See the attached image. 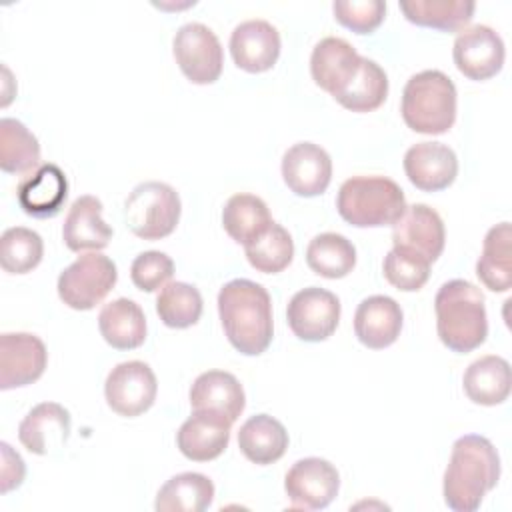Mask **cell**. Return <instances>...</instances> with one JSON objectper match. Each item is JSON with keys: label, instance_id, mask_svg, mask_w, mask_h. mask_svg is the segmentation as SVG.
<instances>
[{"label": "cell", "instance_id": "d6986e66", "mask_svg": "<svg viewBox=\"0 0 512 512\" xmlns=\"http://www.w3.org/2000/svg\"><path fill=\"white\" fill-rule=\"evenodd\" d=\"M402 320V308L394 298L374 294L358 304L354 314V334L364 346L382 350L398 340Z\"/></svg>", "mask_w": 512, "mask_h": 512}, {"label": "cell", "instance_id": "d4e9b609", "mask_svg": "<svg viewBox=\"0 0 512 512\" xmlns=\"http://www.w3.org/2000/svg\"><path fill=\"white\" fill-rule=\"evenodd\" d=\"M102 338L116 350H134L146 340V316L130 298H116L98 314Z\"/></svg>", "mask_w": 512, "mask_h": 512}, {"label": "cell", "instance_id": "7c38bea8", "mask_svg": "<svg viewBox=\"0 0 512 512\" xmlns=\"http://www.w3.org/2000/svg\"><path fill=\"white\" fill-rule=\"evenodd\" d=\"M504 56L506 50L500 34L486 24L464 28L452 48L456 68L476 82L496 76L502 70Z\"/></svg>", "mask_w": 512, "mask_h": 512}, {"label": "cell", "instance_id": "5b68a950", "mask_svg": "<svg viewBox=\"0 0 512 512\" xmlns=\"http://www.w3.org/2000/svg\"><path fill=\"white\" fill-rule=\"evenodd\" d=\"M402 118L420 134H444L456 120V86L440 70H422L404 86Z\"/></svg>", "mask_w": 512, "mask_h": 512}, {"label": "cell", "instance_id": "9a60e30c", "mask_svg": "<svg viewBox=\"0 0 512 512\" xmlns=\"http://www.w3.org/2000/svg\"><path fill=\"white\" fill-rule=\"evenodd\" d=\"M282 178L296 196H318L330 184L332 160L322 146L298 142L282 156Z\"/></svg>", "mask_w": 512, "mask_h": 512}, {"label": "cell", "instance_id": "4fadbf2b", "mask_svg": "<svg viewBox=\"0 0 512 512\" xmlns=\"http://www.w3.org/2000/svg\"><path fill=\"white\" fill-rule=\"evenodd\" d=\"M48 362L44 342L28 332L0 336V390L22 388L36 382Z\"/></svg>", "mask_w": 512, "mask_h": 512}, {"label": "cell", "instance_id": "44dd1931", "mask_svg": "<svg viewBox=\"0 0 512 512\" xmlns=\"http://www.w3.org/2000/svg\"><path fill=\"white\" fill-rule=\"evenodd\" d=\"M70 436V412L58 402L36 404L18 426L22 446L38 456L64 446Z\"/></svg>", "mask_w": 512, "mask_h": 512}, {"label": "cell", "instance_id": "cb8c5ba5", "mask_svg": "<svg viewBox=\"0 0 512 512\" xmlns=\"http://www.w3.org/2000/svg\"><path fill=\"white\" fill-rule=\"evenodd\" d=\"M192 410H212L236 422L246 406L244 388L238 378L224 370L202 372L190 386Z\"/></svg>", "mask_w": 512, "mask_h": 512}, {"label": "cell", "instance_id": "30bf717a", "mask_svg": "<svg viewBox=\"0 0 512 512\" xmlns=\"http://www.w3.org/2000/svg\"><path fill=\"white\" fill-rule=\"evenodd\" d=\"M286 320L300 340L322 342L334 334L340 322V300L318 286L302 288L290 298Z\"/></svg>", "mask_w": 512, "mask_h": 512}, {"label": "cell", "instance_id": "ab89813d", "mask_svg": "<svg viewBox=\"0 0 512 512\" xmlns=\"http://www.w3.org/2000/svg\"><path fill=\"white\" fill-rule=\"evenodd\" d=\"M174 274V262L160 250H148L138 254L130 266V278L142 292L160 290Z\"/></svg>", "mask_w": 512, "mask_h": 512}, {"label": "cell", "instance_id": "3957f363", "mask_svg": "<svg viewBox=\"0 0 512 512\" xmlns=\"http://www.w3.org/2000/svg\"><path fill=\"white\" fill-rule=\"evenodd\" d=\"M436 330L442 344L458 354L472 352L488 336L484 294L468 280H448L434 298Z\"/></svg>", "mask_w": 512, "mask_h": 512}, {"label": "cell", "instance_id": "8992f818", "mask_svg": "<svg viewBox=\"0 0 512 512\" xmlns=\"http://www.w3.org/2000/svg\"><path fill=\"white\" fill-rule=\"evenodd\" d=\"M182 212L178 192L164 182L138 184L124 202L126 226L144 240H160L174 232Z\"/></svg>", "mask_w": 512, "mask_h": 512}, {"label": "cell", "instance_id": "4dcf8cb0", "mask_svg": "<svg viewBox=\"0 0 512 512\" xmlns=\"http://www.w3.org/2000/svg\"><path fill=\"white\" fill-rule=\"evenodd\" d=\"M266 202L254 194H234L222 210V226L238 244H248L272 224Z\"/></svg>", "mask_w": 512, "mask_h": 512}, {"label": "cell", "instance_id": "74e56055", "mask_svg": "<svg viewBox=\"0 0 512 512\" xmlns=\"http://www.w3.org/2000/svg\"><path fill=\"white\" fill-rule=\"evenodd\" d=\"M384 278L402 292H416L420 290L430 276V262L424 258L406 252L402 248H394L386 254L384 264Z\"/></svg>", "mask_w": 512, "mask_h": 512}, {"label": "cell", "instance_id": "4316f807", "mask_svg": "<svg viewBox=\"0 0 512 512\" xmlns=\"http://www.w3.org/2000/svg\"><path fill=\"white\" fill-rule=\"evenodd\" d=\"M238 448L254 464H274L288 448V432L280 420L268 414H256L240 426Z\"/></svg>", "mask_w": 512, "mask_h": 512}, {"label": "cell", "instance_id": "d6a6232c", "mask_svg": "<svg viewBox=\"0 0 512 512\" xmlns=\"http://www.w3.org/2000/svg\"><path fill=\"white\" fill-rule=\"evenodd\" d=\"M306 262L318 276L330 280L344 278L356 264V248L342 234L322 232L310 240L306 248Z\"/></svg>", "mask_w": 512, "mask_h": 512}, {"label": "cell", "instance_id": "6da1fadb", "mask_svg": "<svg viewBox=\"0 0 512 512\" xmlns=\"http://www.w3.org/2000/svg\"><path fill=\"white\" fill-rule=\"evenodd\" d=\"M218 314L228 342L246 356L262 354L272 342V300L252 280L236 278L218 292Z\"/></svg>", "mask_w": 512, "mask_h": 512}, {"label": "cell", "instance_id": "277c9868", "mask_svg": "<svg viewBox=\"0 0 512 512\" xmlns=\"http://www.w3.org/2000/svg\"><path fill=\"white\" fill-rule=\"evenodd\" d=\"M338 214L356 228L394 224L406 210L402 188L386 176H352L336 196Z\"/></svg>", "mask_w": 512, "mask_h": 512}, {"label": "cell", "instance_id": "ffe728a7", "mask_svg": "<svg viewBox=\"0 0 512 512\" xmlns=\"http://www.w3.org/2000/svg\"><path fill=\"white\" fill-rule=\"evenodd\" d=\"M362 56L352 48L350 42L338 36L322 38L310 56L312 80L336 96L356 74Z\"/></svg>", "mask_w": 512, "mask_h": 512}, {"label": "cell", "instance_id": "f35d334b", "mask_svg": "<svg viewBox=\"0 0 512 512\" xmlns=\"http://www.w3.org/2000/svg\"><path fill=\"white\" fill-rule=\"evenodd\" d=\"M334 18L356 34L374 32L386 14V2L382 0H336L332 4Z\"/></svg>", "mask_w": 512, "mask_h": 512}, {"label": "cell", "instance_id": "484cf974", "mask_svg": "<svg viewBox=\"0 0 512 512\" xmlns=\"http://www.w3.org/2000/svg\"><path fill=\"white\" fill-rule=\"evenodd\" d=\"M462 386L466 396L480 406H496L502 404L512 386L510 364L502 356L488 354L474 360L462 378Z\"/></svg>", "mask_w": 512, "mask_h": 512}, {"label": "cell", "instance_id": "f1b7e54d", "mask_svg": "<svg viewBox=\"0 0 512 512\" xmlns=\"http://www.w3.org/2000/svg\"><path fill=\"white\" fill-rule=\"evenodd\" d=\"M214 500V484L200 472H182L164 482L156 494L158 512H204Z\"/></svg>", "mask_w": 512, "mask_h": 512}, {"label": "cell", "instance_id": "836d02e7", "mask_svg": "<svg viewBox=\"0 0 512 512\" xmlns=\"http://www.w3.org/2000/svg\"><path fill=\"white\" fill-rule=\"evenodd\" d=\"M40 144L16 118L0 120V168L8 174H26L40 168Z\"/></svg>", "mask_w": 512, "mask_h": 512}, {"label": "cell", "instance_id": "83f0119b", "mask_svg": "<svg viewBox=\"0 0 512 512\" xmlns=\"http://www.w3.org/2000/svg\"><path fill=\"white\" fill-rule=\"evenodd\" d=\"M512 228L510 222L492 226L484 238L476 262L480 282L492 292H506L512 286Z\"/></svg>", "mask_w": 512, "mask_h": 512}, {"label": "cell", "instance_id": "52a82bcc", "mask_svg": "<svg viewBox=\"0 0 512 512\" xmlns=\"http://www.w3.org/2000/svg\"><path fill=\"white\" fill-rule=\"evenodd\" d=\"M116 280V264L108 256L86 252L60 272L56 288L60 300L72 310H90L106 298Z\"/></svg>", "mask_w": 512, "mask_h": 512}, {"label": "cell", "instance_id": "7402d4cb", "mask_svg": "<svg viewBox=\"0 0 512 512\" xmlns=\"http://www.w3.org/2000/svg\"><path fill=\"white\" fill-rule=\"evenodd\" d=\"M20 208L34 218H52L60 212L68 196L66 174L56 164H40L32 176L24 178L16 190Z\"/></svg>", "mask_w": 512, "mask_h": 512}, {"label": "cell", "instance_id": "8d00e7d4", "mask_svg": "<svg viewBox=\"0 0 512 512\" xmlns=\"http://www.w3.org/2000/svg\"><path fill=\"white\" fill-rule=\"evenodd\" d=\"M44 254V244L38 232L12 226L0 236V264L8 274H26L34 270Z\"/></svg>", "mask_w": 512, "mask_h": 512}, {"label": "cell", "instance_id": "5bb4252c", "mask_svg": "<svg viewBox=\"0 0 512 512\" xmlns=\"http://www.w3.org/2000/svg\"><path fill=\"white\" fill-rule=\"evenodd\" d=\"M444 222L440 214L426 204L406 206L402 216L392 224V244L412 252L426 262H436L444 250Z\"/></svg>", "mask_w": 512, "mask_h": 512}, {"label": "cell", "instance_id": "603a6c76", "mask_svg": "<svg viewBox=\"0 0 512 512\" xmlns=\"http://www.w3.org/2000/svg\"><path fill=\"white\" fill-rule=\"evenodd\" d=\"M64 244L72 252L102 250L112 238V228L102 220V202L84 194L72 202L62 226Z\"/></svg>", "mask_w": 512, "mask_h": 512}, {"label": "cell", "instance_id": "d590c367", "mask_svg": "<svg viewBox=\"0 0 512 512\" xmlns=\"http://www.w3.org/2000/svg\"><path fill=\"white\" fill-rule=\"evenodd\" d=\"M156 312L168 328H188L200 320L202 296L188 282H168L156 298Z\"/></svg>", "mask_w": 512, "mask_h": 512}, {"label": "cell", "instance_id": "60d3db41", "mask_svg": "<svg viewBox=\"0 0 512 512\" xmlns=\"http://www.w3.org/2000/svg\"><path fill=\"white\" fill-rule=\"evenodd\" d=\"M0 450H2V468H0V492L6 494L10 492L12 488H18L24 480V474H26V466H24V460L18 452H14L10 448V444L2 442L0 444Z\"/></svg>", "mask_w": 512, "mask_h": 512}, {"label": "cell", "instance_id": "7a4b0ae2", "mask_svg": "<svg viewBox=\"0 0 512 512\" xmlns=\"http://www.w3.org/2000/svg\"><path fill=\"white\" fill-rule=\"evenodd\" d=\"M500 478L494 444L478 434L460 436L444 472V502L454 512H474Z\"/></svg>", "mask_w": 512, "mask_h": 512}, {"label": "cell", "instance_id": "ac0fdd59", "mask_svg": "<svg viewBox=\"0 0 512 512\" xmlns=\"http://www.w3.org/2000/svg\"><path fill=\"white\" fill-rule=\"evenodd\" d=\"M404 172L418 190L440 192L456 180L458 158L442 142H418L404 154Z\"/></svg>", "mask_w": 512, "mask_h": 512}, {"label": "cell", "instance_id": "1f68e13d", "mask_svg": "<svg viewBox=\"0 0 512 512\" xmlns=\"http://www.w3.org/2000/svg\"><path fill=\"white\" fill-rule=\"evenodd\" d=\"M386 96H388L386 72L378 62L362 56L354 78L334 96V100L352 112H370L382 106Z\"/></svg>", "mask_w": 512, "mask_h": 512}, {"label": "cell", "instance_id": "9c48e42d", "mask_svg": "<svg viewBox=\"0 0 512 512\" xmlns=\"http://www.w3.org/2000/svg\"><path fill=\"white\" fill-rule=\"evenodd\" d=\"M158 382L152 368L140 360L116 364L104 382L108 406L124 418L144 414L156 400Z\"/></svg>", "mask_w": 512, "mask_h": 512}, {"label": "cell", "instance_id": "e575fe53", "mask_svg": "<svg viewBox=\"0 0 512 512\" xmlns=\"http://www.w3.org/2000/svg\"><path fill=\"white\" fill-rule=\"evenodd\" d=\"M244 252L252 268L264 274H276L292 262L294 242L284 226L272 222L260 236L244 244Z\"/></svg>", "mask_w": 512, "mask_h": 512}, {"label": "cell", "instance_id": "2e32d148", "mask_svg": "<svg viewBox=\"0 0 512 512\" xmlns=\"http://www.w3.org/2000/svg\"><path fill=\"white\" fill-rule=\"evenodd\" d=\"M230 54L238 68L252 74L266 72L280 56V34L268 20H244L232 30Z\"/></svg>", "mask_w": 512, "mask_h": 512}, {"label": "cell", "instance_id": "f546056e", "mask_svg": "<svg viewBox=\"0 0 512 512\" xmlns=\"http://www.w3.org/2000/svg\"><path fill=\"white\" fill-rule=\"evenodd\" d=\"M476 4L470 0H410L400 2L406 20L416 26L436 28L444 32L464 30L472 20Z\"/></svg>", "mask_w": 512, "mask_h": 512}, {"label": "cell", "instance_id": "8fae6325", "mask_svg": "<svg viewBox=\"0 0 512 512\" xmlns=\"http://www.w3.org/2000/svg\"><path fill=\"white\" fill-rule=\"evenodd\" d=\"M340 474L324 458H302L292 464L284 478V490L294 508L322 510L338 494Z\"/></svg>", "mask_w": 512, "mask_h": 512}, {"label": "cell", "instance_id": "e0dca14e", "mask_svg": "<svg viewBox=\"0 0 512 512\" xmlns=\"http://www.w3.org/2000/svg\"><path fill=\"white\" fill-rule=\"evenodd\" d=\"M230 428L232 422L224 414L194 410L176 434L178 450L194 462L214 460L226 450L230 442Z\"/></svg>", "mask_w": 512, "mask_h": 512}, {"label": "cell", "instance_id": "ba28073f", "mask_svg": "<svg viewBox=\"0 0 512 512\" xmlns=\"http://www.w3.org/2000/svg\"><path fill=\"white\" fill-rule=\"evenodd\" d=\"M176 64L194 84H212L222 74L224 54L218 36L202 22L180 26L172 40Z\"/></svg>", "mask_w": 512, "mask_h": 512}]
</instances>
